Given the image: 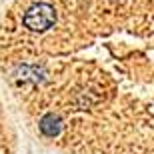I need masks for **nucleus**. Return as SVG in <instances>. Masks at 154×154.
<instances>
[{"label": "nucleus", "mask_w": 154, "mask_h": 154, "mask_svg": "<svg viewBox=\"0 0 154 154\" xmlns=\"http://www.w3.org/2000/svg\"><path fill=\"white\" fill-rule=\"evenodd\" d=\"M22 22L32 32H44L50 26H54V22H56V10L50 4H46V2H38V4L30 6L28 10L24 12Z\"/></svg>", "instance_id": "f257e3e1"}, {"label": "nucleus", "mask_w": 154, "mask_h": 154, "mask_svg": "<svg viewBox=\"0 0 154 154\" xmlns=\"http://www.w3.org/2000/svg\"><path fill=\"white\" fill-rule=\"evenodd\" d=\"M40 130H42V134H46V136H56L58 132H60V120L54 114L44 116V118L40 120Z\"/></svg>", "instance_id": "f03ea898"}]
</instances>
